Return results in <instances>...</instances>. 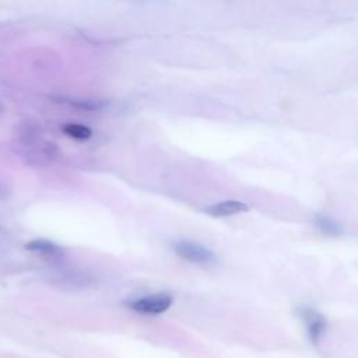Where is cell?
<instances>
[{"label":"cell","mask_w":358,"mask_h":358,"mask_svg":"<svg viewBox=\"0 0 358 358\" xmlns=\"http://www.w3.org/2000/svg\"><path fill=\"white\" fill-rule=\"evenodd\" d=\"M173 252L187 260V262H192L194 264H203V266H207V264H211L215 262V255L207 249L206 246L197 243V242H192V241H176L173 245Z\"/></svg>","instance_id":"cell-1"},{"label":"cell","mask_w":358,"mask_h":358,"mask_svg":"<svg viewBox=\"0 0 358 358\" xmlns=\"http://www.w3.org/2000/svg\"><path fill=\"white\" fill-rule=\"evenodd\" d=\"M173 302L172 295L169 294H154L147 295L144 298H137L133 301H127L126 306L131 310L145 313V315H159L171 308Z\"/></svg>","instance_id":"cell-2"},{"label":"cell","mask_w":358,"mask_h":358,"mask_svg":"<svg viewBox=\"0 0 358 358\" xmlns=\"http://www.w3.org/2000/svg\"><path fill=\"white\" fill-rule=\"evenodd\" d=\"M298 315L303 320V323L306 324L308 334H309L310 340L313 343H317L320 340V337L323 336L324 329H326L324 317L317 310H315L312 308H308V306L298 308Z\"/></svg>","instance_id":"cell-3"},{"label":"cell","mask_w":358,"mask_h":358,"mask_svg":"<svg viewBox=\"0 0 358 358\" xmlns=\"http://www.w3.org/2000/svg\"><path fill=\"white\" fill-rule=\"evenodd\" d=\"M25 249L34 253H39L41 256H45L48 259H57L64 253L59 245L48 239H32L25 245Z\"/></svg>","instance_id":"cell-4"},{"label":"cell","mask_w":358,"mask_h":358,"mask_svg":"<svg viewBox=\"0 0 358 358\" xmlns=\"http://www.w3.org/2000/svg\"><path fill=\"white\" fill-rule=\"evenodd\" d=\"M248 206L242 201H236V200H225L217 204H213L210 207L206 208V213L211 217H228V215H234L242 211H246Z\"/></svg>","instance_id":"cell-5"},{"label":"cell","mask_w":358,"mask_h":358,"mask_svg":"<svg viewBox=\"0 0 358 358\" xmlns=\"http://www.w3.org/2000/svg\"><path fill=\"white\" fill-rule=\"evenodd\" d=\"M62 130L64 134H67L69 137L76 138V140H88L92 136L91 129L84 124H80V123H66L62 127Z\"/></svg>","instance_id":"cell-6"},{"label":"cell","mask_w":358,"mask_h":358,"mask_svg":"<svg viewBox=\"0 0 358 358\" xmlns=\"http://www.w3.org/2000/svg\"><path fill=\"white\" fill-rule=\"evenodd\" d=\"M316 227L320 232L326 234V235H338L340 234V227L338 224L329 218V217H317L316 218Z\"/></svg>","instance_id":"cell-7"}]
</instances>
